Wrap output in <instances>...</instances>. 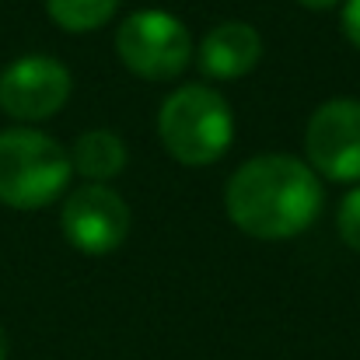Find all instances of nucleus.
<instances>
[{
  "mask_svg": "<svg viewBox=\"0 0 360 360\" xmlns=\"http://www.w3.org/2000/svg\"><path fill=\"white\" fill-rule=\"evenodd\" d=\"M322 179L294 154H255L224 186V210L241 235L287 241L304 235L322 214Z\"/></svg>",
  "mask_w": 360,
  "mask_h": 360,
  "instance_id": "nucleus-1",
  "label": "nucleus"
},
{
  "mask_svg": "<svg viewBox=\"0 0 360 360\" xmlns=\"http://www.w3.org/2000/svg\"><path fill=\"white\" fill-rule=\"evenodd\" d=\"M74 179L70 150L35 129L7 126L0 129V203L11 210H42L67 193Z\"/></svg>",
  "mask_w": 360,
  "mask_h": 360,
  "instance_id": "nucleus-2",
  "label": "nucleus"
},
{
  "mask_svg": "<svg viewBox=\"0 0 360 360\" xmlns=\"http://www.w3.org/2000/svg\"><path fill=\"white\" fill-rule=\"evenodd\" d=\"M158 136L179 165L207 168L221 161L235 140L231 105L207 84L175 88L158 109Z\"/></svg>",
  "mask_w": 360,
  "mask_h": 360,
  "instance_id": "nucleus-3",
  "label": "nucleus"
},
{
  "mask_svg": "<svg viewBox=\"0 0 360 360\" xmlns=\"http://www.w3.org/2000/svg\"><path fill=\"white\" fill-rule=\"evenodd\" d=\"M116 56L143 81H172L189 67L193 39L168 11H133L116 32Z\"/></svg>",
  "mask_w": 360,
  "mask_h": 360,
  "instance_id": "nucleus-4",
  "label": "nucleus"
},
{
  "mask_svg": "<svg viewBox=\"0 0 360 360\" xmlns=\"http://www.w3.org/2000/svg\"><path fill=\"white\" fill-rule=\"evenodd\" d=\"M70 88L74 77L56 56H18L0 70V112L18 126L46 122L70 102Z\"/></svg>",
  "mask_w": 360,
  "mask_h": 360,
  "instance_id": "nucleus-5",
  "label": "nucleus"
},
{
  "mask_svg": "<svg viewBox=\"0 0 360 360\" xmlns=\"http://www.w3.org/2000/svg\"><path fill=\"white\" fill-rule=\"evenodd\" d=\"M133 214L120 193L102 182H84L67 193L60 210L63 238L84 255H109L129 235Z\"/></svg>",
  "mask_w": 360,
  "mask_h": 360,
  "instance_id": "nucleus-6",
  "label": "nucleus"
},
{
  "mask_svg": "<svg viewBox=\"0 0 360 360\" xmlns=\"http://www.w3.org/2000/svg\"><path fill=\"white\" fill-rule=\"evenodd\" d=\"M304 154L319 179L360 182V102L329 98L304 126Z\"/></svg>",
  "mask_w": 360,
  "mask_h": 360,
  "instance_id": "nucleus-7",
  "label": "nucleus"
},
{
  "mask_svg": "<svg viewBox=\"0 0 360 360\" xmlns=\"http://www.w3.org/2000/svg\"><path fill=\"white\" fill-rule=\"evenodd\" d=\"M259 60H262V35L248 21L214 25L196 53V67L214 81H238L259 67Z\"/></svg>",
  "mask_w": 360,
  "mask_h": 360,
  "instance_id": "nucleus-8",
  "label": "nucleus"
},
{
  "mask_svg": "<svg viewBox=\"0 0 360 360\" xmlns=\"http://www.w3.org/2000/svg\"><path fill=\"white\" fill-rule=\"evenodd\" d=\"M126 158H129L126 143H122L120 133H112V129H88L70 147L74 175H81L84 182H102V186L120 179L122 168H126Z\"/></svg>",
  "mask_w": 360,
  "mask_h": 360,
  "instance_id": "nucleus-9",
  "label": "nucleus"
},
{
  "mask_svg": "<svg viewBox=\"0 0 360 360\" xmlns=\"http://www.w3.org/2000/svg\"><path fill=\"white\" fill-rule=\"evenodd\" d=\"M116 7L120 0H46V14L53 18V25L74 35L102 28L116 14Z\"/></svg>",
  "mask_w": 360,
  "mask_h": 360,
  "instance_id": "nucleus-10",
  "label": "nucleus"
},
{
  "mask_svg": "<svg viewBox=\"0 0 360 360\" xmlns=\"http://www.w3.org/2000/svg\"><path fill=\"white\" fill-rule=\"evenodd\" d=\"M336 231L347 248L360 252V186H354L336 207Z\"/></svg>",
  "mask_w": 360,
  "mask_h": 360,
  "instance_id": "nucleus-11",
  "label": "nucleus"
},
{
  "mask_svg": "<svg viewBox=\"0 0 360 360\" xmlns=\"http://www.w3.org/2000/svg\"><path fill=\"white\" fill-rule=\"evenodd\" d=\"M343 35L360 49V0H343Z\"/></svg>",
  "mask_w": 360,
  "mask_h": 360,
  "instance_id": "nucleus-12",
  "label": "nucleus"
},
{
  "mask_svg": "<svg viewBox=\"0 0 360 360\" xmlns=\"http://www.w3.org/2000/svg\"><path fill=\"white\" fill-rule=\"evenodd\" d=\"M301 7H308V11H329V7H336L340 0H297Z\"/></svg>",
  "mask_w": 360,
  "mask_h": 360,
  "instance_id": "nucleus-13",
  "label": "nucleus"
},
{
  "mask_svg": "<svg viewBox=\"0 0 360 360\" xmlns=\"http://www.w3.org/2000/svg\"><path fill=\"white\" fill-rule=\"evenodd\" d=\"M7 354H11V343H7V333L0 326V360H7Z\"/></svg>",
  "mask_w": 360,
  "mask_h": 360,
  "instance_id": "nucleus-14",
  "label": "nucleus"
}]
</instances>
